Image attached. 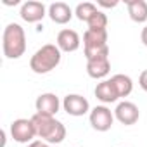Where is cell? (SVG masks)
<instances>
[{
	"mask_svg": "<svg viewBox=\"0 0 147 147\" xmlns=\"http://www.w3.org/2000/svg\"><path fill=\"white\" fill-rule=\"evenodd\" d=\"M2 50L7 59H19L26 52V33L18 23H9L2 35Z\"/></svg>",
	"mask_w": 147,
	"mask_h": 147,
	"instance_id": "3",
	"label": "cell"
},
{
	"mask_svg": "<svg viewBox=\"0 0 147 147\" xmlns=\"http://www.w3.org/2000/svg\"><path fill=\"white\" fill-rule=\"evenodd\" d=\"M90 125L94 130L97 131H107L111 130L113 123H114V113L107 107V106H95L92 111H90Z\"/></svg>",
	"mask_w": 147,
	"mask_h": 147,
	"instance_id": "6",
	"label": "cell"
},
{
	"mask_svg": "<svg viewBox=\"0 0 147 147\" xmlns=\"http://www.w3.org/2000/svg\"><path fill=\"white\" fill-rule=\"evenodd\" d=\"M87 73L88 76L94 80H104L109 73H111V61L109 54L107 55H97L94 59L87 61Z\"/></svg>",
	"mask_w": 147,
	"mask_h": 147,
	"instance_id": "10",
	"label": "cell"
},
{
	"mask_svg": "<svg viewBox=\"0 0 147 147\" xmlns=\"http://www.w3.org/2000/svg\"><path fill=\"white\" fill-rule=\"evenodd\" d=\"M128 16L135 23H145L147 21V2L145 0H128L126 2Z\"/></svg>",
	"mask_w": 147,
	"mask_h": 147,
	"instance_id": "15",
	"label": "cell"
},
{
	"mask_svg": "<svg viewBox=\"0 0 147 147\" xmlns=\"http://www.w3.org/2000/svg\"><path fill=\"white\" fill-rule=\"evenodd\" d=\"M28 147H52V145L43 142V140H33L31 144H28Z\"/></svg>",
	"mask_w": 147,
	"mask_h": 147,
	"instance_id": "20",
	"label": "cell"
},
{
	"mask_svg": "<svg viewBox=\"0 0 147 147\" xmlns=\"http://www.w3.org/2000/svg\"><path fill=\"white\" fill-rule=\"evenodd\" d=\"M111 82L118 92L119 97H128L133 90V80L128 76V75H121V73H118V75L111 76Z\"/></svg>",
	"mask_w": 147,
	"mask_h": 147,
	"instance_id": "16",
	"label": "cell"
},
{
	"mask_svg": "<svg viewBox=\"0 0 147 147\" xmlns=\"http://www.w3.org/2000/svg\"><path fill=\"white\" fill-rule=\"evenodd\" d=\"M73 9L66 2H54L49 5V18L55 24H67L73 18Z\"/></svg>",
	"mask_w": 147,
	"mask_h": 147,
	"instance_id": "13",
	"label": "cell"
},
{
	"mask_svg": "<svg viewBox=\"0 0 147 147\" xmlns=\"http://www.w3.org/2000/svg\"><path fill=\"white\" fill-rule=\"evenodd\" d=\"M88 28L87 30H107V16L102 11H97L90 19H88Z\"/></svg>",
	"mask_w": 147,
	"mask_h": 147,
	"instance_id": "18",
	"label": "cell"
},
{
	"mask_svg": "<svg viewBox=\"0 0 147 147\" xmlns=\"http://www.w3.org/2000/svg\"><path fill=\"white\" fill-rule=\"evenodd\" d=\"M62 109L69 114V116H75V118H80V116H85L87 113H90V104L88 100L80 95V94H69L64 97L62 100Z\"/></svg>",
	"mask_w": 147,
	"mask_h": 147,
	"instance_id": "7",
	"label": "cell"
},
{
	"mask_svg": "<svg viewBox=\"0 0 147 147\" xmlns=\"http://www.w3.org/2000/svg\"><path fill=\"white\" fill-rule=\"evenodd\" d=\"M55 45L61 49V52H76L82 45V40H80V35L75 30L64 28L57 33Z\"/></svg>",
	"mask_w": 147,
	"mask_h": 147,
	"instance_id": "12",
	"label": "cell"
},
{
	"mask_svg": "<svg viewBox=\"0 0 147 147\" xmlns=\"http://www.w3.org/2000/svg\"><path fill=\"white\" fill-rule=\"evenodd\" d=\"M36 137L42 138L43 142L54 145V144H61L66 138V126L55 119V116H45V114H38L35 113L31 116Z\"/></svg>",
	"mask_w": 147,
	"mask_h": 147,
	"instance_id": "1",
	"label": "cell"
},
{
	"mask_svg": "<svg viewBox=\"0 0 147 147\" xmlns=\"http://www.w3.org/2000/svg\"><path fill=\"white\" fill-rule=\"evenodd\" d=\"M11 137L18 144H31L35 140V137H36V131H35L31 118L30 119H26V118L14 119L11 123Z\"/></svg>",
	"mask_w": 147,
	"mask_h": 147,
	"instance_id": "5",
	"label": "cell"
},
{
	"mask_svg": "<svg viewBox=\"0 0 147 147\" xmlns=\"http://www.w3.org/2000/svg\"><path fill=\"white\" fill-rule=\"evenodd\" d=\"M47 14H49V7H45V4L38 2V0H28L21 5V11H19L21 19L26 23H38Z\"/></svg>",
	"mask_w": 147,
	"mask_h": 147,
	"instance_id": "8",
	"label": "cell"
},
{
	"mask_svg": "<svg viewBox=\"0 0 147 147\" xmlns=\"http://www.w3.org/2000/svg\"><path fill=\"white\" fill-rule=\"evenodd\" d=\"M114 118H116L121 125L131 126V125H135V123L138 121L140 111H138V107H137L133 102L123 100V102H119V104L116 106V109H114Z\"/></svg>",
	"mask_w": 147,
	"mask_h": 147,
	"instance_id": "9",
	"label": "cell"
},
{
	"mask_svg": "<svg viewBox=\"0 0 147 147\" xmlns=\"http://www.w3.org/2000/svg\"><path fill=\"white\" fill-rule=\"evenodd\" d=\"M100 7H116L118 5V2H104V0H99L97 2Z\"/></svg>",
	"mask_w": 147,
	"mask_h": 147,
	"instance_id": "22",
	"label": "cell"
},
{
	"mask_svg": "<svg viewBox=\"0 0 147 147\" xmlns=\"http://www.w3.org/2000/svg\"><path fill=\"white\" fill-rule=\"evenodd\" d=\"M35 107L38 114H45V116H55L59 113L61 107V100L55 94L47 92V94H40L35 100Z\"/></svg>",
	"mask_w": 147,
	"mask_h": 147,
	"instance_id": "11",
	"label": "cell"
},
{
	"mask_svg": "<svg viewBox=\"0 0 147 147\" xmlns=\"http://www.w3.org/2000/svg\"><path fill=\"white\" fill-rule=\"evenodd\" d=\"M97 11H99V9H97L95 4H92V2H82V4L76 5V9H75V16H76L80 21L88 23V19H90Z\"/></svg>",
	"mask_w": 147,
	"mask_h": 147,
	"instance_id": "17",
	"label": "cell"
},
{
	"mask_svg": "<svg viewBox=\"0 0 147 147\" xmlns=\"http://www.w3.org/2000/svg\"><path fill=\"white\" fill-rule=\"evenodd\" d=\"M140 40H142V43L147 47V26H144V28H142V33H140Z\"/></svg>",
	"mask_w": 147,
	"mask_h": 147,
	"instance_id": "21",
	"label": "cell"
},
{
	"mask_svg": "<svg viewBox=\"0 0 147 147\" xmlns=\"http://www.w3.org/2000/svg\"><path fill=\"white\" fill-rule=\"evenodd\" d=\"M138 85L144 92H147V69H144L140 73V76H138Z\"/></svg>",
	"mask_w": 147,
	"mask_h": 147,
	"instance_id": "19",
	"label": "cell"
},
{
	"mask_svg": "<svg viewBox=\"0 0 147 147\" xmlns=\"http://www.w3.org/2000/svg\"><path fill=\"white\" fill-rule=\"evenodd\" d=\"M95 97L104 106L106 104H113V102H116L119 99V95H118V92H116L111 78L109 80H102L100 83H97V87H95Z\"/></svg>",
	"mask_w": 147,
	"mask_h": 147,
	"instance_id": "14",
	"label": "cell"
},
{
	"mask_svg": "<svg viewBox=\"0 0 147 147\" xmlns=\"http://www.w3.org/2000/svg\"><path fill=\"white\" fill-rule=\"evenodd\" d=\"M61 59H62L61 49L55 43H45L31 55L30 67L36 75H47L61 64Z\"/></svg>",
	"mask_w": 147,
	"mask_h": 147,
	"instance_id": "2",
	"label": "cell"
},
{
	"mask_svg": "<svg viewBox=\"0 0 147 147\" xmlns=\"http://www.w3.org/2000/svg\"><path fill=\"white\" fill-rule=\"evenodd\" d=\"M83 54L87 61L97 55H107V30H87L83 35Z\"/></svg>",
	"mask_w": 147,
	"mask_h": 147,
	"instance_id": "4",
	"label": "cell"
}]
</instances>
